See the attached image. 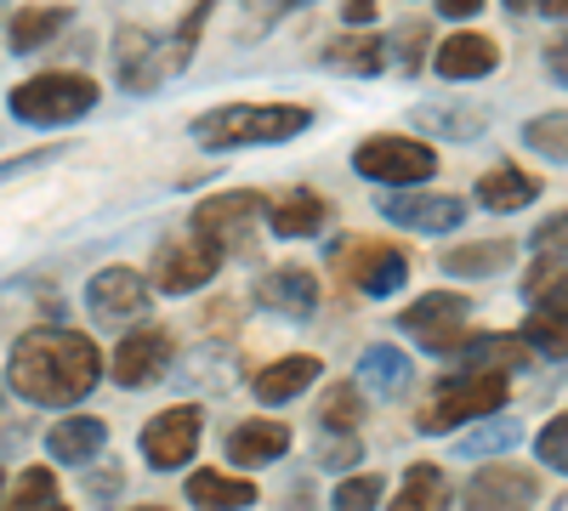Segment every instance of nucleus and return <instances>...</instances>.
Instances as JSON below:
<instances>
[{
	"mask_svg": "<svg viewBox=\"0 0 568 511\" xmlns=\"http://www.w3.org/2000/svg\"><path fill=\"white\" fill-rule=\"evenodd\" d=\"M103 376V352L91 347V336L80 330H63V324H52V330H23L12 341V358H7V387L40 409H69L80 403L91 387H98Z\"/></svg>",
	"mask_w": 568,
	"mask_h": 511,
	"instance_id": "f257e3e1",
	"label": "nucleus"
},
{
	"mask_svg": "<svg viewBox=\"0 0 568 511\" xmlns=\"http://www.w3.org/2000/svg\"><path fill=\"white\" fill-rule=\"evenodd\" d=\"M307 125H313L307 103H227V109H205L187 125V136L205 154H233V149H278Z\"/></svg>",
	"mask_w": 568,
	"mask_h": 511,
	"instance_id": "f03ea898",
	"label": "nucleus"
},
{
	"mask_svg": "<svg viewBox=\"0 0 568 511\" xmlns=\"http://www.w3.org/2000/svg\"><path fill=\"white\" fill-rule=\"evenodd\" d=\"M98 103H103V85L91 74H80V69H45V74H29L23 85L7 91V114L18 125H34V131L74 125Z\"/></svg>",
	"mask_w": 568,
	"mask_h": 511,
	"instance_id": "7ed1b4c3",
	"label": "nucleus"
},
{
	"mask_svg": "<svg viewBox=\"0 0 568 511\" xmlns=\"http://www.w3.org/2000/svg\"><path fill=\"white\" fill-rule=\"evenodd\" d=\"M506 369H455L449 381H438V392L415 409V427L420 432H455L466 421H484V415L506 409Z\"/></svg>",
	"mask_w": 568,
	"mask_h": 511,
	"instance_id": "20e7f679",
	"label": "nucleus"
},
{
	"mask_svg": "<svg viewBox=\"0 0 568 511\" xmlns=\"http://www.w3.org/2000/svg\"><path fill=\"white\" fill-rule=\"evenodd\" d=\"M353 171L364 182H382V188H426V182L438 176V154H433V143H420V136L382 131V136H364L353 149Z\"/></svg>",
	"mask_w": 568,
	"mask_h": 511,
	"instance_id": "39448f33",
	"label": "nucleus"
},
{
	"mask_svg": "<svg viewBox=\"0 0 568 511\" xmlns=\"http://www.w3.org/2000/svg\"><path fill=\"white\" fill-rule=\"evenodd\" d=\"M256 222H262V194L233 188V194L194 205V239H205L216 256H251L256 251Z\"/></svg>",
	"mask_w": 568,
	"mask_h": 511,
	"instance_id": "423d86ee",
	"label": "nucleus"
},
{
	"mask_svg": "<svg viewBox=\"0 0 568 511\" xmlns=\"http://www.w3.org/2000/svg\"><path fill=\"white\" fill-rule=\"evenodd\" d=\"M336 267L364 296H398L409 285V256L387 239H336Z\"/></svg>",
	"mask_w": 568,
	"mask_h": 511,
	"instance_id": "0eeeda50",
	"label": "nucleus"
},
{
	"mask_svg": "<svg viewBox=\"0 0 568 511\" xmlns=\"http://www.w3.org/2000/svg\"><path fill=\"white\" fill-rule=\"evenodd\" d=\"M466 318H471V302L460 290H426L420 302H409L398 313V324L426 347V352H438L449 358L460 341H466Z\"/></svg>",
	"mask_w": 568,
	"mask_h": 511,
	"instance_id": "6e6552de",
	"label": "nucleus"
},
{
	"mask_svg": "<svg viewBox=\"0 0 568 511\" xmlns=\"http://www.w3.org/2000/svg\"><path fill=\"white\" fill-rule=\"evenodd\" d=\"M200 432H205V409L200 403H171L142 427V460H149L154 472H182L200 449Z\"/></svg>",
	"mask_w": 568,
	"mask_h": 511,
	"instance_id": "1a4fd4ad",
	"label": "nucleus"
},
{
	"mask_svg": "<svg viewBox=\"0 0 568 511\" xmlns=\"http://www.w3.org/2000/svg\"><path fill=\"white\" fill-rule=\"evenodd\" d=\"M393 227H409V234H455L466 222V200L460 194H426V188H393L375 200Z\"/></svg>",
	"mask_w": 568,
	"mask_h": 511,
	"instance_id": "9d476101",
	"label": "nucleus"
},
{
	"mask_svg": "<svg viewBox=\"0 0 568 511\" xmlns=\"http://www.w3.org/2000/svg\"><path fill=\"white\" fill-rule=\"evenodd\" d=\"M540 500V478L529 467H506V460H489L484 472H471V483L460 489L466 511H529Z\"/></svg>",
	"mask_w": 568,
	"mask_h": 511,
	"instance_id": "9b49d317",
	"label": "nucleus"
},
{
	"mask_svg": "<svg viewBox=\"0 0 568 511\" xmlns=\"http://www.w3.org/2000/svg\"><path fill=\"white\" fill-rule=\"evenodd\" d=\"M222 273V256L205 245V239H165L160 245V256H154V285L165 290V296H194V290H205L211 278Z\"/></svg>",
	"mask_w": 568,
	"mask_h": 511,
	"instance_id": "f8f14e48",
	"label": "nucleus"
},
{
	"mask_svg": "<svg viewBox=\"0 0 568 511\" xmlns=\"http://www.w3.org/2000/svg\"><path fill=\"white\" fill-rule=\"evenodd\" d=\"M114 74L125 98H149V91L165 85L171 63H165V40L149 29H120L114 34Z\"/></svg>",
	"mask_w": 568,
	"mask_h": 511,
	"instance_id": "ddd939ff",
	"label": "nucleus"
},
{
	"mask_svg": "<svg viewBox=\"0 0 568 511\" xmlns=\"http://www.w3.org/2000/svg\"><path fill=\"white\" fill-rule=\"evenodd\" d=\"M500 69V40L478 34V29H455L449 40L433 45V74L449 85H471V80H489Z\"/></svg>",
	"mask_w": 568,
	"mask_h": 511,
	"instance_id": "4468645a",
	"label": "nucleus"
},
{
	"mask_svg": "<svg viewBox=\"0 0 568 511\" xmlns=\"http://www.w3.org/2000/svg\"><path fill=\"white\" fill-rule=\"evenodd\" d=\"M85 307L103 324H136L142 313H149V278H142L136 267H103L85 285Z\"/></svg>",
	"mask_w": 568,
	"mask_h": 511,
	"instance_id": "2eb2a0df",
	"label": "nucleus"
},
{
	"mask_svg": "<svg viewBox=\"0 0 568 511\" xmlns=\"http://www.w3.org/2000/svg\"><path fill=\"white\" fill-rule=\"evenodd\" d=\"M256 302L267 313H278V318H291V324H307L318 313L324 290H318V273L313 267H273V273L256 278Z\"/></svg>",
	"mask_w": 568,
	"mask_h": 511,
	"instance_id": "dca6fc26",
	"label": "nucleus"
},
{
	"mask_svg": "<svg viewBox=\"0 0 568 511\" xmlns=\"http://www.w3.org/2000/svg\"><path fill=\"white\" fill-rule=\"evenodd\" d=\"M329 205L318 188H284L273 200H262V222L273 227V239H313L329 227Z\"/></svg>",
	"mask_w": 568,
	"mask_h": 511,
	"instance_id": "f3484780",
	"label": "nucleus"
},
{
	"mask_svg": "<svg viewBox=\"0 0 568 511\" xmlns=\"http://www.w3.org/2000/svg\"><path fill=\"white\" fill-rule=\"evenodd\" d=\"M171 336L165 330H131L120 347H114V381L120 387H149V381H160L165 376V364H171Z\"/></svg>",
	"mask_w": 568,
	"mask_h": 511,
	"instance_id": "a211bd4d",
	"label": "nucleus"
},
{
	"mask_svg": "<svg viewBox=\"0 0 568 511\" xmlns=\"http://www.w3.org/2000/svg\"><path fill=\"white\" fill-rule=\"evenodd\" d=\"M471 200H478L484 211H495V216H511V211H529V205L540 200V176H529L524 165H511V160H500V165H489V171L478 176V188H471Z\"/></svg>",
	"mask_w": 568,
	"mask_h": 511,
	"instance_id": "6ab92c4d",
	"label": "nucleus"
},
{
	"mask_svg": "<svg viewBox=\"0 0 568 511\" xmlns=\"http://www.w3.org/2000/svg\"><path fill=\"white\" fill-rule=\"evenodd\" d=\"M318 63L324 69H336V74H358V80H375L387 69V40L382 34H369V29H347L336 40H324L318 45Z\"/></svg>",
	"mask_w": 568,
	"mask_h": 511,
	"instance_id": "aec40b11",
	"label": "nucleus"
},
{
	"mask_svg": "<svg viewBox=\"0 0 568 511\" xmlns=\"http://www.w3.org/2000/svg\"><path fill=\"white\" fill-rule=\"evenodd\" d=\"M222 449H227V460L233 467H273V460L291 449V427L284 421H240L227 438H222Z\"/></svg>",
	"mask_w": 568,
	"mask_h": 511,
	"instance_id": "412c9836",
	"label": "nucleus"
},
{
	"mask_svg": "<svg viewBox=\"0 0 568 511\" xmlns=\"http://www.w3.org/2000/svg\"><path fill=\"white\" fill-rule=\"evenodd\" d=\"M103 443H109V427L98 415H69V421H58L45 432V449H52V460H63V467H91V460L103 454Z\"/></svg>",
	"mask_w": 568,
	"mask_h": 511,
	"instance_id": "4be33fe9",
	"label": "nucleus"
},
{
	"mask_svg": "<svg viewBox=\"0 0 568 511\" xmlns=\"http://www.w3.org/2000/svg\"><path fill=\"white\" fill-rule=\"evenodd\" d=\"M313 381H318V358H313V352H291V358H273L262 376L251 381V392H256L262 403H291V398H302Z\"/></svg>",
	"mask_w": 568,
	"mask_h": 511,
	"instance_id": "5701e85b",
	"label": "nucleus"
},
{
	"mask_svg": "<svg viewBox=\"0 0 568 511\" xmlns=\"http://www.w3.org/2000/svg\"><path fill=\"white\" fill-rule=\"evenodd\" d=\"M415 125L433 136H449V143H478L489 131V109L484 103H420Z\"/></svg>",
	"mask_w": 568,
	"mask_h": 511,
	"instance_id": "b1692460",
	"label": "nucleus"
},
{
	"mask_svg": "<svg viewBox=\"0 0 568 511\" xmlns=\"http://www.w3.org/2000/svg\"><path fill=\"white\" fill-rule=\"evenodd\" d=\"M562 318H568V307H562V285H551V290H546V302L524 318L517 341H524L529 352H546L551 364H562V352H568V330H562Z\"/></svg>",
	"mask_w": 568,
	"mask_h": 511,
	"instance_id": "393cba45",
	"label": "nucleus"
},
{
	"mask_svg": "<svg viewBox=\"0 0 568 511\" xmlns=\"http://www.w3.org/2000/svg\"><path fill=\"white\" fill-rule=\"evenodd\" d=\"M69 23H74V7H23V12H12L7 45L18 58H29V52H40V45H52Z\"/></svg>",
	"mask_w": 568,
	"mask_h": 511,
	"instance_id": "a878e982",
	"label": "nucleus"
},
{
	"mask_svg": "<svg viewBox=\"0 0 568 511\" xmlns=\"http://www.w3.org/2000/svg\"><path fill=\"white\" fill-rule=\"evenodd\" d=\"M449 500H455V489H449L444 467L415 460V467L404 472V483H398V500L387 511H449Z\"/></svg>",
	"mask_w": 568,
	"mask_h": 511,
	"instance_id": "bb28decb",
	"label": "nucleus"
},
{
	"mask_svg": "<svg viewBox=\"0 0 568 511\" xmlns=\"http://www.w3.org/2000/svg\"><path fill=\"white\" fill-rule=\"evenodd\" d=\"M409 381H415V369H409V358L398 347H364V358H358V392L398 398V392H409Z\"/></svg>",
	"mask_w": 568,
	"mask_h": 511,
	"instance_id": "cd10ccee",
	"label": "nucleus"
},
{
	"mask_svg": "<svg viewBox=\"0 0 568 511\" xmlns=\"http://www.w3.org/2000/svg\"><path fill=\"white\" fill-rule=\"evenodd\" d=\"M187 500L200 511H245V505H256V483L227 478V472H194L187 478Z\"/></svg>",
	"mask_w": 568,
	"mask_h": 511,
	"instance_id": "c85d7f7f",
	"label": "nucleus"
},
{
	"mask_svg": "<svg viewBox=\"0 0 568 511\" xmlns=\"http://www.w3.org/2000/svg\"><path fill=\"white\" fill-rule=\"evenodd\" d=\"M506 262H511L506 239H471V245H455L449 256H438V267L449 278H495V273H506Z\"/></svg>",
	"mask_w": 568,
	"mask_h": 511,
	"instance_id": "c756f323",
	"label": "nucleus"
},
{
	"mask_svg": "<svg viewBox=\"0 0 568 511\" xmlns=\"http://www.w3.org/2000/svg\"><path fill=\"white\" fill-rule=\"evenodd\" d=\"M455 358H460V369H506L511 376V369L529 364V347L517 336H471L455 347Z\"/></svg>",
	"mask_w": 568,
	"mask_h": 511,
	"instance_id": "7c9ffc66",
	"label": "nucleus"
},
{
	"mask_svg": "<svg viewBox=\"0 0 568 511\" xmlns=\"http://www.w3.org/2000/svg\"><path fill=\"white\" fill-rule=\"evenodd\" d=\"M216 7H222V0H194V7L182 12V23L165 34V63H171V74L194 63V52H200V34H205V23H211V12H216Z\"/></svg>",
	"mask_w": 568,
	"mask_h": 511,
	"instance_id": "2f4dec72",
	"label": "nucleus"
},
{
	"mask_svg": "<svg viewBox=\"0 0 568 511\" xmlns=\"http://www.w3.org/2000/svg\"><path fill=\"white\" fill-rule=\"evenodd\" d=\"M318 427L324 432H358L364 427V392H358V381H336L318 398Z\"/></svg>",
	"mask_w": 568,
	"mask_h": 511,
	"instance_id": "473e14b6",
	"label": "nucleus"
},
{
	"mask_svg": "<svg viewBox=\"0 0 568 511\" xmlns=\"http://www.w3.org/2000/svg\"><path fill=\"white\" fill-rule=\"evenodd\" d=\"M517 438H524V427L511 421V415H484V427L478 432H466V438H455V454H466V460H489V454H506Z\"/></svg>",
	"mask_w": 568,
	"mask_h": 511,
	"instance_id": "72a5a7b5",
	"label": "nucleus"
},
{
	"mask_svg": "<svg viewBox=\"0 0 568 511\" xmlns=\"http://www.w3.org/2000/svg\"><path fill=\"white\" fill-rule=\"evenodd\" d=\"M524 143H529L535 154H546L551 165H562V160H568V114H562V109L535 114V120L524 125Z\"/></svg>",
	"mask_w": 568,
	"mask_h": 511,
	"instance_id": "f704fd0d",
	"label": "nucleus"
},
{
	"mask_svg": "<svg viewBox=\"0 0 568 511\" xmlns=\"http://www.w3.org/2000/svg\"><path fill=\"white\" fill-rule=\"evenodd\" d=\"M52 500H58V478L45 472V467H29L12 483V494L0 500V511H40V505H52Z\"/></svg>",
	"mask_w": 568,
	"mask_h": 511,
	"instance_id": "c9c22d12",
	"label": "nucleus"
},
{
	"mask_svg": "<svg viewBox=\"0 0 568 511\" xmlns=\"http://www.w3.org/2000/svg\"><path fill=\"white\" fill-rule=\"evenodd\" d=\"M296 7H307V0H240V40H262L273 23H284Z\"/></svg>",
	"mask_w": 568,
	"mask_h": 511,
	"instance_id": "e433bc0d",
	"label": "nucleus"
},
{
	"mask_svg": "<svg viewBox=\"0 0 568 511\" xmlns=\"http://www.w3.org/2000/svg\"><path fill=\"white\" fill-rule=\"evenodd\" d=\"M382 489H387L382 472H353V478L336 483L329 505H336V511H375V505H382Z\"/></svg>",
	"mask_w": 568,
	"mask_h": 511,
	"instance_id": "4c0bfd02",
	"label": "nucleus"
},
{
	"mask_svg": "<svg viewBox=\"0 0 568 511\" xmlns=\"http://www.w3.org/2000/svg\"><path fill=\"white\" fill-rule=\"evenodd\" d=\"M426 45H433V29H426V23H398V34L387 40V52L404 63V74H420V63H426Z\"/></svg>",
	"mask_w": 568,
	"mask_h": 511,
	"instance_id": "58836bf2",
	"label": "nucleus"
},
{
	"mask_svg": "<svg viewBox=\"0 0 568 511\" xmlns=\"http://www.w3.org/2000/svg\"><path fill=\"white\" fill-rule=\"evenodd\" d=\"M535 454H540V467L551 472H568V415H551L546 432L535 438Z\"/></svg>",
	"mask_w": 568,
	"mask_h": 511,
	"instance_id": "ea45409f",
	"label": "nucleus"
},
{
	"mask_svg": "<svg viewBox=\"0 0 568 511\" xmlns=\"http://www.w3.org/2000/svg\"><path fill=\"white\" fill-rule=\"evenodd\" d=\"M69 149L58 143V149H34V154H12V160H0V182H18V176H29V171H40V165H52V160H63Z\"/></svg>",
	"mask_w": 568,
	"mask_h": 511,
	"instance_id": "a19ab883",
	"label": "nucleus"
},
{
	"mask_svg": "<svg viewBox=\"0 0 568 511\" xmlns=\"http://www.w3.org/2000/svg\"><path fill=\"white\" fill-rule=\"evenodd\" d=\"M551 285H562V256H540L535 262V273L524 278V296L540 302V290H551Z\"/></svg>",
	"mask_w": 568,
	"mask_h": 511,
	"instance_id": "79ce46f5",
	"label": "nucleus"
},
{
	"mask_svg": "<svg viewBox=\"0 0 568 511\" xmlns=\"http://www.w3.org/2000/svg\"><path fill=\"white\" fill-rule=\"evenodd\" d=\"M364 454V443L353 432H336V443H318V467H353Z\"/></svg>",
	"mask_w": 568,
	"mask_h": 511,
	"instance_id": "37998d69",
	"label": "nucleus"
},
{
	"mask_svg": "<svg viewBox=\"0 0 568 511\" xmlns=\"http://www.w3.org/2000/svg\"><path fill=\"white\" fill-rule=\"evenodd\" d=\"M562 227H568V216H562V211H551V216L535 227V251H546V256H562Z\"/></svg>",
	"mask_w": 568,
	"mask_h": 511,
	"instance_id": "c03bdc74",
	"label": "nucleus"
},
{
	"mask_svg": "<svg viewBox=\"0 0 568 511\" xmlns=\"http://www.w3.org/2000/svg\"><path fill=\"white\" fill-rule=\"evenodd\" d=\"M375 7H382V0H342V23L347 29H369L375 23Z\"/></svg>",
	"mask_w": 568,
	"mask_h": 511,
	"instance_id": "a18cd8bd",
	"label": "nucleus"
},
{
	"mask_svg": "<svg viewBox=\"0 0 568 511\" xmlns=\"http://www.w3.org/2000/svg\"><path fill=\"white\" fill-rule=\"evenodd\" d=\"M438 12H444L449 23H466V18L484 12V0H438Z\"/></svg>",
	"mask_w": 568,
	"mask_h": 511,
	"instance_id": "49530a36",
	"label": "nucleus"
},
{
	"mask_svg": "<svg viewBox=\"0 0 568 511\" xmlns=\"http://www.w3.org/2000/svg\"><path fill=\"white\" fill-rule=\"evenodd\" d=\"M546 69H551V80H557V85L568 80V74H562V45H551V52H546Z\"/></svg>",
	"mask_w": 568,
	"mask_h": 511,
	"instance_id": "de8ad7c7",
	"label": "nucleus"
},
{
	"mask_svg": "<svg viewBox=\"0 0 568 511\" xmlns=\"http://www.w3.org/2000/svg\"><path fill=\"white\" fill-rule=\"evenodd\" d=\"M535 7H546V18H562V12H568V0H535Z\"/></svg>",
	"mask_w": 568,
	"mask_h": 511,
	"instance_id": "09e8293b",
	"label": "nucleus"
},
{
	"mask_svg": "<svg viewBox=\"0 0 568 511\" xmlns=\"http://www.w3.org/2000/svg\"><path fill=\"white\" fill-rule=\"evenodd\" d=\"M506 7H511V12H529V7H535V0H506Z\"/></svg>",
	"mask_w": 568,
	"mask_h": 511,
	"instance_id": "8fccbe9b",
	"label": "nucleus"
},
{
	"mask_svg": "<svg viewBox=\"0 0 568 511\" xmlns=\"http://www.w3.org/2000/svg\"><path fill=\"white\" fill-rule=\"evenodd\" d=\"M40 511H69V505H58V500H52V505H40Z\"/></svg>",
	"mask_w": 568,
	"mask_h": 511,
	"instance_id": "3c124183",
	"label": "nucleus"
},
{
	"mask_svg": "<svg viewBox=\"0 0 568 511\" xmlns=\"http://www.w3.org/2000/svg\"><path fill=\"white\" fill-rule=\"evenodd\" d=\"M0 500H7V472H0Z\"/></svg>",
	"mask_w": 568,
	"mask_h": 511,
	"instance_id": "603ef678",
	"label": "nucleus"
},
{
	"mask_svg": "<svg viewBox=\"0 0 568 511\" xmlns=\"http://www.w3.org/2000/svg\"><path fill=\"white\" fill-rule=\"evenodd\" d=\"M136 511H165V505H136Z\"/></svg>",
	"mask_w": 568,
	"mask_h": 511,
	"instance_id": "864d4df0",
	"label": "nucleus"
},
{
	"mask_svg": "<svg viewBox=\"0 0 568 511\" xmlns=\"http://www.w3.org/2000/svg\"><path fill=\"white\" fill-rule=\"evenodd\" d=\"M0 398H7V392H0Z\"/></svg>",
	"mask_w": 568,
	"mask_h": 511,
	"instance_id": "5fc2aeb1",
	"label": "nucleus"
}]
</instances>
